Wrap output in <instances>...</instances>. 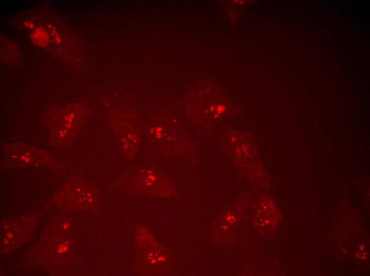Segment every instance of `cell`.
<instances>
[{
  "label": "cell",
  "mask_w": 370,
  "mask_h": 276,
  "mask_svg": "<svg viewBox=\"0 0 370 276\" xmlns=\"http://www.w3.org/2000/svg\"><path fill=\"white\" fill-rule=\"evenodd\" d=\"M32 39L36 44L39 46H44L49 41V35L48 32L41 28L36 30L32 35Z\"/></svg>",
  "instance_id": "1"
},
{
  "label": "cell",
  "mask_w": 370,
  "mask_h": 276,
  "mask_svg": "<svg viewBox=\"0 0 370 276\" xmlns=\"http://www.w3.org/2000/svg\"><path fill=\"white\" fill-rule=\"evenodd\" d=\"M216 110L219 113L222 112H224V106H219L216 108Z\"/></svg>",
  "instance_id": "2"
}]
</instances>
